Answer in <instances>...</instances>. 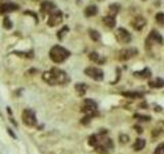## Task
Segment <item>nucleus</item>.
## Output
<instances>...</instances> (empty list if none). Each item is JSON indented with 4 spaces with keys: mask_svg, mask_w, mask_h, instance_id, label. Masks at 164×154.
<instances>
[{
    "mask_svg": "<svg viewBox=\"0 0 164 154\" xmlns=\"http://www.w3.org/2000/svg\"><path fill=\"white\" fill-rule=\"evenodd\" d=\"M122 96L129 98V99H138V98H143V94H140L137 91H126L122 92Z\"/></svg>",
    "mask_w": 164,
    "mask_h": 154,
    "instance_id": "nucleus-19",
    "label": "nucleus"
},
{
    "mask_svg": "<svg viewBox=\"0 0 164 154\" xmlns=\"http://www.w3.org/2000/svg\"><path fill=\"white\" fill-rule=\"evenodd\" d=\"M94 149L98 154H110L114 149V144L112 140L105 137L103 133L102 135L100 134V136H98V142Z\"/></svg>",
    "mask_w": 164,
    "mask_h": 154,
    "instance_id": "nucleus-2",
    "label": "nucleus"
},
{
    "mask_svg": "<svg viewBox=\"0 0 164 154\" xmlns=\"http://www.w3.org/2000/svg\"><path fill=\"white\" fill-rule=\"evenodd\" d=\"M155 19H156V22L158 24L162 25L164 26V13H156V16H155Z\"/></svg>",
    "mask_w": 164,
    "mask_h": 154,
    "instance_id": "nucleus-23",
    "label": "nucleus"
},
{
    "mask_svg": "<svg viewBox=\"0 0 164 154\" xmlns=\"http://www.w3.org/2000/svg\"><path fill=\"white\" fill-rule=\"evenodd\" d=\"M131 25L135 30L141 31L146 26V20L144 19L143 16H137V18L131 22Z\"/></svg>",
    "mask_w": 164,
    "mask_h": 154,
    "instance_id": "nucleus-13",
    "label": "nucleus"
},
{
    "mask_svg": "<svg viewBox=\"0 0 164 154\" xmlns=\"http://www.w3.org/2000/svg\"><path fill=\"white\" fill-rule=\"evenodd\" d=\"M22 120L28 127H35L37 124V118H36L35 112L31 109H25L23 111Z\"/></svg>",
    "mask_w": 164,
    "mask_h": 154,
    "instance_id": "nucleus-5",
    "label": "nucleus"
},
{
    "mask_svg": "<svg viewBox=\"0 0 164 154\" xmlns=\"http://www.w3.org/2000/svg\"><path fill=\"white\" fill-rule=\"evenodd\" d=\"M84 73H85L87 76L92 78L93 80L101 81L104 79V72L102 69L95 68V67H88L84 70Z\"/></svg>",
    "mask_w": 164,
    "mask_h": 154,
    "instance_id": "nucleus-6",
    "label": "nucleus"
},
{
    "mask_svg": "<svg viewBox=\"0 0 164 154\" xmlns=\"http://www.w3.org/2000/svg\"><path fill=\"white\" fill-rule=\"evenodd\" d=\"M3 27L5 28V29H11V28H12V23H11V21L8 18H5L4 19Z\"/></svg>",
    "mask_w": 164,
    "mask_h": 154,
    "instance_id": "nucleus-24",
    "label": "nucleus"
},
{
    "mask_svg": "<svg viewBox=\"0 0 164 154\" xmlns=\"http://www.w3.org/2000/svg\"><path fill=\"white\" fill-rule=\"evenodd\" d=\"M42 78L46 83L50 85H58L64 84L67 81V74L63 70L58 68H52L49 71L44 72L42 75Z\"/></svg>",
    "mask_w": 164,
    "mask_h": 154,
    "instance_id": "nucleus-1",
    "label": "nucleus"
},
{
    "mask_svg": "<svg viewBox=\"0 0 164 154\" xmlns=\"http://www.w3.org/2000/svg\"><path fill=\"white\" fill-rule=\"evenodd\" d=\"M149 86H151V88H161L164 86V80L162 78H156L155 80H152L150 81L148 83Z\"/></svg>",
    "mask_w": 164,
    "mask_h": 154,
    "instance_id": "nucleus-15",
    "label": "nucleus"
},
{
    "mask_svg": "<svg viewBox=\"0 0 164 154\" xmlns=\"http://www.w3.org/2000/svg\"><path fill=\"white\" fill-rule=\"evenodd\" d=\"M84 13H85V16H88V18H90V16H94L98 13V7L95 6V5H89V6H87L85 8Z\"/></svg>",
    "mask_w": 164,
    "mask_h": 154,
    "instance_id": "nucleus-16",
    "label": "nucleus"
},
{
    "mask_svg": "<svg viewBox=\"0 0 164 154\" xmlns=\"http://www.w3.org/2000/svg\"><path fill=\"white\" fill-rule=\"evenodd\" d=\"M19 9V6L15 3H3L0 5V13H11L15 12V10Z\"/></svg>",
    "mask_w": 164,
    "mask_h": 154,
    "instance_id": "nucleus-11",
    "label": "nucleus"
},
{
    "mask_svg": "<svg viewBox=\"0 0 164 154\" xmlns=\"http://www.w3.org/2000/svg\"><path fill=\"white\" fill-rule=\"evenodd\" d=\"M119 140H120L121 144H126V143L129 141V138H128V136H127V135H121Z\"/></svg>",
    "mask_w": 164,
    "mask_h": 154,
    "instance_id": "nucleus-28",
    "label": "nucleus"
},
{
    "mask_svg": "<svg viewBox=\"0 0 164 154\" xmlns=\"http://www.w3.org/2000/svg\"><path fill=\"white\" fill-rule=\"evenodd\" d=\"M68 31H69V28H68V27H64L61 31H59L58 37L60 38V39H62V38H63V36L66 34V32H68Z\"/></svg>",
    "mask_w": 164,
    "mask_h": 154,
    "instance_id": "nucleus-27",
    "label": "nucleus"
},
{
    "mask_svg": "<svg viewBox=\"0 0 164 154\" xmlns=\"http://www.w3.org/2000/svg\"><path fill=\"white\" fill-rule=\"evenodd\" d=\"M119 7H120L119 4H112V5H110V10L113 12V16H114L115 13H117L118 12H119Z\"/></svg>",
    "mask_w": 164,
    "mask_h": 154,
    "instance_id": "nucleus-26",
    "label": "nucleus"
},
{
    "mask_svg": "<svg viewBox=\"0 0 164 154\" xmlns=\"http://www.w3.org/2000/svg\"><path fill=\"white\" fill-rule=\"evenodd\" d=\"M69 56H70L69 50L61 45L52 46L49 52V57L52 59V61L56 64L63 63V62H65L69 58Z\"/></svg>",
    "mask_w": 164,
    "mask_h": 154,
    "instance_id": "nucleus-3",
    "label": "nucleus"
},
{
    "mask_svg": "<svg viewBox=\"0 0 164 154\" xmlns=\"http://www.w3.org/2000/svg\"><path fill=\"white\" fill-rule=\"evenodd\" d=\"M8 131H9V134H10V135L12 136V137H16V136H15V135H13V134H12V131H11V130H8Z\"/></svg>",
    "mask_w": 164,
    "mask_h": 154,
    "instance_id": "nucleus-31",
    "label": "nucleus"
},
{
    "mask_svg": "<svg viewBox=\"0 0 164 154\" xmlns=\"http://www.w3.org/2000/svg\"><path fill=\"white\" fill-rule=\"evenodd\" d=\"M117 40L121 43H129L131 41V35L126 29L124 28H118L116 33Z\"/></svg>",
    "mask_w": 164,
    "mask_h": 154,
    "instance_id": "nucleus-7",
    "label": "nucleus"
},
{
    "mask_svg": "<svg viewBox=\"0 0 164 154\" xmlns=\"http://www.w3.org/2000/svg\"><path fill=\"white\" fill-rule=\"evenodd\" d=\"M134 75L135 77H140V78H149L151 76V71L148 69V68H145L143 71H137V72H134Z\"/></svg>",
    "mask_w": 164,
    "mask_h": 154,
    "instance_id": "nucleus-18",
    "label": "nucleus"
},
{
    "mask_svg": "<svg viewBox=\"0 0 164 154\" xmlns=\"http://www.w3.org/2000/svg\"><path fill=\"white\" fill-rule=\"evenodd\" d=\"M150 41H151V43L162 44L163 43V38H162V36L157 32V31L153 30L148 36V42H150Z\"/></svg>",
    "mask_w": 164,
    "mask_h": 154,
    "instance_id": "nucleus-10",
    "label": "nucleus"
},
{
    "mask_svg": "<svg viewBox=\"0 0 164 154\" xmlns=\"http://www.w3.org/2000/svg\"><path fill=\"white\" fill-rule=\"evenodd\" d=\"M103 21H104V24L108 28H111V29L114 28L116 25V20L114 16H106Z\"/></svg>",
    "mask_w": 164,
    "mask_h": 154,
    "instance_id": "nucleus-14",
    "label": "nucleus"
},
{
    "mask_svg": "<svg viewBox=\"0 0 164 154\" xmlns=\"http://www.w3.org/2000/svg\"><path fill=\"white\" fill-rule=\"evenodd\" d=\"M135 128L137 130V133L138 134H142L143 133V128H141V127H135Z\"/></svg>",
    "mask_w": 164,
    "mask_h": 154,
    "instance_id": "nucleus-30",
    "label": "nucleus"
},
{
    "mask_svg": "<svg viewBox=\"0 0 164 154\" xmlns=\"http://www.w3.org/2000/svg\"><path fill=\"white\" fill-rule=\"evenodd\" d=\"M40 9L43 13H52L55 10V6L50 1H43L40 6Z\"/></svg>",
    "mask_w": 164,
    "mask_h": 154,
    "instance_id": "nucleus-12",
    "label": "nucleus"
},
{
    "mask_svg": "<svg viewBox=\"0 0 164 154\" xmlns=\"http://www.w3.org/2000/svg\"><path fill=\"white\" fill-rule=\"evenodd\" d=\"M89 36H90V38H91L93 41H98V40H100V38H101L100 33H98L97 30H92V29L89 30Z\"/></svg>",
    "mask_w": 164,
    "mask_h": 154,
    "instance_id": "nucleus-22",
    "label": "nucleus"
},
{
    "mask_svg": "<svg viewBox=\"0 0 164 154\" xmlns=\"http://www.w3.org/2000/svg\"><path fill=\"white\" fill-rule=\"evenodd\" d=\"M145 146H146V140L137 138L132 147H134V149L135 151H141V150H143L144 148H145Z\"/></svg>",
    "mask_w": 164,
    "mask_h": 154,
    "instance_id": "nucleus-17",
    "label": "nucleus"
},
{
    "mask_svg": "<svg viewBox=\"0 0 164 154\" xmlns=\"http://www.w3.org/2000/svg\"><path fill=\"white\" fill-rule=\"evenodd\" d=\"M63 21V15L60 10H55L53 13H50L49 19L47 21V24H48L49 27H55L58 25H60Z\"/></svg>",
    "mask_w": 164,
    "mask_h": 154,
    "instance_id": "nucleus-8",
    "label": "nucleus"
},
{
    "mask_svg": "<svg viewBox=\"0 0 164 154\" xmlns=\"http://www.w3.org/2000/svg\"><path fill=\"white\" fill-rule=\"evenodd\" d=\"M81 111L85 114V116H88L89 118L95 117L98 115V104L91 99H85L82 104Z\"/></svg>",
    "mask_w": 164,
    "mask_h": 154,
    "instance_id": "nucleus-4",
    "label": "nucleus"
},
{
    "mask_svg": "<svg viewBox=\"0 0 164 154\" xmlns=\"http://www.w3.org/2000/svg\"><path fill=\"white\" fill-rule=\"evenodd\" d=\"M89 59L92 62H95V63H98V64H103L105 62V59H102L100 56H98V54H97V52H94L89 55Z\"/></svg>",
    "mask_w": 164,
    "mask_h": 154,
    "instance_id": "nucleus-21",
    "label": "nucleus"
},
{
    "mask_svg": "<svg viewBox=\"0 0 164 154\" xmlns=\"http://www.w3.org/2000/svg\"><path fill=\"white\" fill-rule=\"evenodd\" d=\"M134 117L135 118H137V119H140V120H150L151 119V117H149V116H145V115H141V114H134Z\"/></svg>",
    "mask_w": 164,
    "mask_h": 154,
    "instance_id": "nucleus-29",
    "label": "nucleus"
},
{
    "mask_svg": "<svg viewBox=\"0 0 164 154\" xmlns=\"http://www.w3.org/2000/svg\"><path fill=\"white\" fill-rule=\"evenodd\" d=\"M135 55H137V50L135 48H125L119 52V59L121 61H127Z\"/></svg>",
    "mask_w": 164,
    "mask_h": 154,
    "instance_id": "nucleus-9",
    "label": "nucleus"
},
{
    "mask_svg": "<svg viewBox=\"0 0 164 154\" xmlns=\"http://www.w3.org/2000/svg\"><path fill=\"white\" fill-rule=\"evenodd\" d=\"M154 154H164V143L158 145L156 147V149H155Z\"/></svg>",
    "mask_w": 164,
    "mask_h": 154,
    "instance_id": "nucleus-25",
    "label": "nucleus"
},
{
    "mask_svg": "<svg viewBox=\"0 0 164 154\" xmlns=\"http://www.w3.org/2000/svg\"><path fill=\"white\" fill-rule=\"evenodd\" d=\"M75 89H76V91L78 92L79 96H83V95L86 92L87 85L84 84V83H77V84L75 85Z\"/></svg>",
    "mask_w": 164,
    "mask_h": 154,
    "instance_id": "nucleus-20",
    "label": "nucleus"
}]
</instances>
